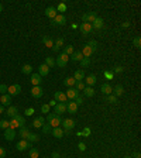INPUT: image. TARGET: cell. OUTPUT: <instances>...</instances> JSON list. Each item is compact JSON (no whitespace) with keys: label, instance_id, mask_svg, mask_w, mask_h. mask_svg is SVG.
<instances>
[{"label":"cell","instance_id":"obj_35","mask_svg":"<svg viewBox=\"0 0 141 158\" xmlns=\"http://www.w3.org/2000/svg\"><path fill=\"white\" fill-rule=\"evenodd\" d=\"M30 131H28V128L25 126H23V127H20V131H18V134H20V137L23 138V140H25V137H27V134H28Z\"/></svg>","mask_w":141,"mask_h":158},{"label":"cell","instance_id":"obj_49","mask_svg":"<svg viewBox=\"0 0 141 158\" xmlns=\"http://www.w3.org/2000/svg\"><path fill=\"white\" fill-rule=\"evenodd\" d=\"M89 135H90V128L89 127H85L82 130V137H89Z\"/></svg>","mask_w":141,"mask_h":158},{"label":"cell","instance_id":"obj_14","mask_svg":"<svg viewBox=\"0 0 141 158\" xmlns=\"http://www.w3.org/2000/svg\"><path fill=\"white\" fill-rule=\"evenodd\" d=\"M31 85L32 86H41L42 83V76H39L38 73H31Z\"/></svg>","mask_w":141,"mask_h":158},{"label":"cell","instance_id":"obj_29","mask_svg":"<svg viewBox=\"0 0 141 158\" xmlns=\"http://www.w3.org/2000/svg\"><path fill=\"white\" fill-rule=\"evenodd\" d=\"M80 52H82V55H83V56L89 58V56L93 54V49H92V48H90V47H89V45L86 44V45H83V49H82Z\"/></svg>","mask_w":141,"mask_h":158},{"label":"cell","instance_id":"obj_7","mask_svg":"<svg viewBox=\"0 0 141 158\" xmlns=\"http://www.w3.org/2000/svg\"><path fill=\"white\" fill-rule=\"evenodd\" d=\"M65 23H66V17H65V14H58V16L51 21V25H65Z\"/></svg>","mask_w":141,"mask_h":158},{"label":"cell","instance_id":"obj_11","mask_svg":"<svg viewBox=\"0 0 141 158\" xmlns=\"http://www.w3.org/2000/svg\"><path fill=\"white\" fill-rule=\"evenodd\" d=\"M45 16L47 17H49L51 20H54L55 17L58 16V11H56V7H54V6H49V7H47L45 8Z\"/></svg>","mask_w":141,"mask_h":158},{"label":"cell","instance_id":"obj_12","mask_svg":"<svg viewBox=\"0 0 141 158\" xmlns=\"http://www.w3.org/2000/svg\"><path fill=\"white\" fill-rule=\"evenodd\" d=\"M54 109H55V114L61 116L62 113H65V111H66V103L58 102V103H56V104L54 106Z\"/></svg>","mask_w":141,"mask_h":158},{"label":"cell","instance_id":"obj_33","mask_svg":"<svg viewBox=\"0 0 141 158\" xmlns=\"http://www.w3.org/2000/svg\"><path fill=\"white\" fill-rule=\"evenodd\" d=\"M83 95L86 96V97H92V96H94V89L92 86H85Z\"/></svg>","mask_w":141,"mask_h":158},{"label":"cell","instance_id":"obj_59","mask_svg":"<svg viewBox=\"0 0 141 158\" xmlns=\"http://www.w3.org/2000/svg\"><path fill=\"white\" fill-rule=\"evenodd\" d=\"M56 103H58V102H56V100H54V99H52V100H51V102L48 103V106H49V107H51V106H52V107H54V106H55V104H56Z\"/></svg>","mask_w":141,"mask_h":158},{"label":"cell","instance_id":"obj_56","mask_svg":"<svg viewBox=\"0 0 141 158\" xmlns=\"http://www.w3.org/2000/svg\"><path fill=\"white\" fill-rule=\"evenodd\" d=\"M73 102L76 103V104H78V106H80V104H82V103H83V99H82V97H80V96H78V97H76V99H75V100H73Z\"/></svg>","mask_w":141,"mask_h":158},{"label":"cell","instance_id":"obj_48","mask_svg":"<svg viewBox=\"0 0 141 158\" xmlns=\"http://www.w3.org/2000/svg\"><path fill=\"white\" fill-rule=\"evenodd\" d=\"M87 45H89V47H90L92 49H93V52H96V51H97V42H96L94 40H92V41H89V42H87Z\"/></svg>","mask_w":141,"mask_h":158},{"label":"cell","instance_id":"obj_45","mask_svg":"<svg viewBox=\"0 0 141 158\" xmlns=\"http://www.w3.org/2000/svg\"><path fill=\"white\" fill-rule=\"evenodd\" d=\"M8 127H10V124H8V120H6V118L0 120V128L6 130V128H8Z\"/></svg>","mask_w":141,"mask_h":158},{"label":"cell","instance_id":"obj_9","mask_svg":"<svg viewBox=\"0 0 141 158\" xmlns=\"http://www.w3.org/2000/svg\"><path fill=\"white\" fill-rule=\"evenodd\" d=\"M16 138V130H13V128H6L4 130V140L6 141H13Z\"/></svg>","mask_w":141,"mask_h":158},{"label":"cell","instance_id":"obj_22","mask_svg":"<svg viewBox=\"0 0 141 158\" xmlns=\"http://www.w3.org/2000/svg\"><path fill=\"white\" fill-rule=\"evenodd\" d=\"M100 90H102V93L104 96H107V95H111V92H113V87L110 86V83H103L102 86H100Z\"/></svg>","mask_w":141,"mask_h":158},{"label":"cell","instance_id":"obj_63","mask_svg":"<svg viewBox=\"0 0 141 158\" xmlns=\"http://www.w3.org/2000/svg\"><path fill=\"white\" fill-rule=\"evenodd\" d=\"M0 11H3V4L0 3Z\"/></svg>","mask_w":141,"mask_h":158},{"label":"cell","instance_id":"obj_60","mask_svg":"<svg viewBox=\"0 0 141 158\" xmlns=\"http://www.w3.org/2000/svg\"><path fill=\"white\" fill-rule=\"evenodd\" d=\"M133 158H141V154L137 151V152H134V155H133Z\"/></svg>","mask_w":141,"mask_h":158},{"label":"cell","instance_id":"obj_51","mask_svg":"<svg viewBox=\"0 0 141 158\" xmlns=\"http://www.w3.org/2000/svg\"><path fill=\"white\" fill-rule=\"evenodd\" d=\"M7 89H8V86H6V85L1 83V85H0V93H1V95H6V93H7Z\"/></svg>","mask_w":141,"mask_h":158},{"label":"cell","instance_id":"obj_8","mask_svg":"<svg viewBox=\"0 0 141 158\" xmlns=\"http://www.w3.org/2000/svg\"><path fill=\"white\" fill-rule=\"evenodd\" d=\"M65 95H66V99H69V100H75V99L79 96V92L72 86V87H68V90H66Z\"/></svg>","mask_w":141,"mask_h":158},{"label":"cell","instance_id":"obj_16","mask_svg":"<svg viewBox=\"0 0 141 158\" xmlns=\"http://www.w3.org/2000/svg\"><path fill=\"white\" fill-rule=\"evenodd\" d=\"M78 107H79V106L73 102V100H70V102L66 103V111L70 113V114H75V113L78 111Z\"/></svg>","mask_w":141,"mask_h":158},{"label":"cell","instance_id":"obj_21","mask_svg":"<svg viewBox=\"0 0 141 158\" xmlns=\"http://www.w3.org/2000/svg\"><path fill=\"white\" fill-rule=\"evenodd\" d=\"M0 104L1 106H10V103H11V96L8 95V93H6V95H1V97H0Z\"/></svg>","mask_w":141,"mask_h":158},{"label":"cell","instance_id":"obj_54","mask_svg":"<svg viewBox=\"0 0 141 158\" xmlns=\"http://www.w3.org/2000/svg\"><path fill=\"white\" fill-rule=\"evenodd\" d=\"M78 148H79V151H85V150H86V144H85L83 141H80L78 144Z\"/></svg>","mask_w":141,"mask_h":158},{"label":"cell","instance_id":"obj_25","mask_svg":"<svg viewBox=\"0 0 141 158\" xmlns=\"http://www.w3.org/2000/svg\"><path fill=\"white\" fill-rule=\"evenodd\" d=\"M103 25H104V21H103V18H100V17H97V18L94 20L93 23H92V28H96V30H100V28H103Z\"/></svg>","mask_w":141,"mask_h":158},{"label":"cell","instance_id":"obj_40","mask_svg":"<svg viewBox=\"0 0 141 158\" xmlns=\"http://www.w3.org/2000/svg\"><path fill=\"white\" fill-rule=\"evenodd\" d=\"M104 100L109 103H117V97L114 95H107V96H104Z\"/></svg>","mask_w":141,"mask_h":158},{"label":"cell","instance_id":"obj_26","mask_svg":"<svg viewBox=\"0 0 141 158\" xmlns=\"http://www.w3.org/2000/svg\"><path fill=\"white\" fill-rule=\"evenodd\" d=\"M85 71L83 69H78V71H75V73H73V79L78 82V80H83L85 79Z\"/></svg>","mask_w":141,"mask_h":158},{"label":"cell","instance_id":"obj_42","mask_svg":"<svg viewBox=\"0 0 141 158\" xmlns=\"http://www.w3.org/2000/svg\"><path fill=\"white\" fill-rule=\"evenodd\" d=\"M89 65H90V58L83 56L82 61H80V66H82V68H86V66H89Z\"/></svg>","mask_w":141,"mask_h":158},{"label":"cell","instance_id":"obj_24","mask_svg":"<svg viewBox=\"0 0 141 158\" xmlns=\"http://www.w3.org/2000/svg\"><path fill=\"white\" fill-rule=\"evenodd\" d=\"M48 73H49V68H48L45 63H41L38 66V75L39 76H47Z\"/></svg>","mask_w":141,"mask_h":158},{"label":"cell","instance_id":"obj_31","mask_svg":"<svg viewBox=\"0 0 141 158\" xmlns=\"http://www.w3.org/2000/svg\"><path fill=\"white\" fill-rule=\"evenodd\" d=\"M25 140H27V141H30V142H35V141H38V140H39V135L35 134V133H28L27 137H25Z\"/></svg>","mask_w":141,"mask_h":158},{"label":"cell","instance_id":"obj_64","mask_svg":"<svg viewBox=\"0 0 141 158\" xmlns=\"http://www.w3.org/2000/svg\"><path fill=\"white\" fill-rule=\"evenodd\" d=\"M123 158H133L131 155H125V157H123Z\"/></svg>","mask_w":141,"mask_h":158},{"label":"cell","instance_id":"obj_46","mask_svg":"<svg viewBox=\"0 0 141 158\" xmlns=\"http://www.w3.org/2000/svg\"><path fill=\"white\" fill-rule=\"evenodd\" d=\"M41 128H42V133H44V134H49V133H51V130H52V127L49 126V124H44Z\"/></svg>","mask_w":141,"mask_h":158},{"label":"cell","instance_id":"obj_39","mask_svg":"<svg viewBox=\"0 0 141 158\" xmlns=\"http://www.w3.org/2000/svg\"><path fill=\"white\" fill-rule=\"evenodd\" d=\"M66 4H65V3H59V4H58V7H56V11H59V14H63V13H65V11H66Z\"/></svg>","mask_w":141,"mask_h":158},{"label":"cell","instance_id":"obj_3","mask_svg":"<svg viewBox=\"0 0 141 158\" xmlns=\"http://www.w3.org/2000/svg\"><path fill=\"white\" fill-rule=\"evenodd\" d=\"M69 62V56L66 55V54H59V56L55 59V65H58V66H61V68H63V66H66V63Z\"/></svg>","mask_w":141,"mask_h":158},{"label":"cell","instance_id":"obj_28","mask_svg":"<svg viewBox=\"0 0 141 158\" xmlns=\"http://www.w3.org/2000/svg\"><path fill=\"white\" fill-rule=\"evenodd\" d=\"M63 42H65V40H63V38H58L56 41H55L54 45H52V49H54V52H58V51H59V48L63 45Z\"/></svg>","mask_w":141,"mask_h":158},{"label":"cell","instance_id":"obj_38","mask_svg":"<svg viewBox=\"0 0 141 158\" xmlns=\"http://www.w3.org/2000/svg\"><path fill=\"white\" fill-rule=\"evenodd\" d=\"M85 86H86V85H85V82H83V80H78V82L75 83V89H76L78 92H79V90H83Z\"/></svg>","mask_w":141,"mask_h":158},{"label":"cell","instance_id":"obj_53","mask_svg":"<svg viewBox=\"0 0 141 158\" xmlns=\"http://www.w3.org/2000/svg\"><path fill=\"white\" fill-rule=\"evenodd\" d=\"M123 66L121 65H117V66H114V69H113V73H120V72H123Z\"/></svg>","mask_w":141,"mask_h":158},{"label":"cell","instance_id":"obj_44","mask_svg":"<svg viewBox=\"0 0 141 158\" xmlns=\"http://www.w3.org/2000/svg\"><path fill=\"white\" fill-rule=\"evenodd\" d=\"M73 51H75V49H73V45H66V47H65V51H63V54H66L68 56H70L72 54H73Z\"/></svg>","mask_w":141,"mask_h":158},{"label":"cell","instance_id":"obj_23","mask_svg":"<svg viewBox=\"0 0 141 158\" xmlns=\"http://www.w3.org/2000/svg\"><path fill=\"white\" fill-rule=\"evenodd\" d=\"M82 58H83V55H82L80 51H73V54L69 56V59L70 61H73V62H80Z\"/></svg>","mask_w":141,"mask_h":158},{"label":"cell","instance_id":"obj_36","mask_svg":"<svg viewBox=\"0 0 141 158\" xmlns=\"http://www.w3.org/2000/svg\"><path fill=\"white\" fill-rule=\"evenodd\" d=\"M8 124H10V128H13V130H16V128H20V124H18V121H17L14 117L8 120Z\"/></svg>","mask_w":141,"mask_h":158},{"label":"cell","instance_id":"obj_43","mask_svg":"<svg viewBox=\"0 0 141 158\" xmlns=\"http://www.w3.org/2000/svg\"><path fill=\"white\" fill-rule=\"evenodd\" d=\"M18 121V124H20V127H23L25 126V118H24V116H21V114H17L16 117H14Z\"/></svg>","mask_w":141,"mask_h":158},{"label":"cell","instance_id":"obj_6","mask_svg":"<svg viewBox=\"0 0 141 158\" xmlns=\"http://www.w3.org/2000/svg\"><path fill=\"white\" fill-rule=\"evenodd\" d=\"M16 148L18 151H25V150H28V148H31V142L27 141V140H20V141L17 142Z\"/></svg>","mask_w":141,"mask_h":158},{"label":"cell","instance_id":"obj_55","mask_svg":"<svg viewBox=\"0 0 141 158\" xmlns=\"http://www.w3.org/2000/svg\"><path fill=\"white\" fill-rule=\"evenodd\" d=\"M103 75H104V78L106 79H113V72L106 71V72H103Z\"/></svg>","mask_w":141,"mask_h":158},{"label":"cell","instance_id":"obj_10","mask_svg":"<svg viewBox=\"0 0 141 158\" xmlns=\"http://www.w3.org/2000/svg\"><path fill=\"white\" fill-rule=\"evenodd\" d=\"M4 114H6L8 118H13L18 114V109H17L16 106H11V104H10V106L7 107V110L4 111Z\"/></svg>","mask_w":141,"mask_h":158},{"label":"cell","instance_id":"obj_30","mask_svg":"<svg viewBox=\"0 0 141 158\" xmlns=\"http://www.w3.org/2000/svg\"><path fill=\"white\" fill-rule=\"evenodd\" d=\"M75 83H76V80L73 79V76H68V78L63 79V85H65V86H68V87L75 86Z\"/></svg>","mask_w":141,"mask_h":158},{"label":"cell","instance_id":"obj_17","mask_svg":"<svg viewBox=\"0 0 141 158\" xmlns=\"http://www.w3.org/2000/svg\"><path fill=\"white\" fill-rule=\"evenodd\" d=\"M44 124H45V118L42 117V116L35 117L34 120H32V127H35V128H41Z\"/></svg>","mask_w":141,"mask_h":158},{"label":"cell","instance_id":"obj_34","mask_svg":"<svg viewBox=\"0 0 141 158\" xmlns=\"http://www.w3.org/2000/svg\"><path fill=\"white\" fill-rule=\"evenodd\" d=\"M21 72H23V73H25V75H30V73L32 72V66L30 65V63H25V65H23V66H21Z\"/></svg>","mask_w":141,"mask_h":158},{"label":"cell","instance_id":"obj_52","mask_svg":"<svg viewBox=\"0 0 141 158\" xmlns=\"http://www.w3.org/2000/svg\"><path fill=\"white\" fill-rule=\"evenodd\" d=\"M41 113H49V106L48 104H41Z\"/></svg>","mask_w":141,"mask_h":158},{"label":"cell","instance_id":"obj_47","mask_svg":"<svg viewBox=\"0 0 141 158\" xmlns=\"http://www.w3.org/2000/svg\"><path fill=\"white\" fill-rule=\"evenodd\" d=\"M133 44H134V47H137V48H140L141 47V37H134L133 38Z\"/></svg>","mask_w":141,"mask_h":158},{"label":"cell","instance_id":"obj_50","mask_svg":"<svg viewBox=\"0 0 141 158\" xmlns=\"http://www.w3.org/2000/svg\"><path fill=\"white\" fill-rule=\"evenodd\" d=\"M24 114H25V116H32V114H34V107L25 109V110H24Z\"/></svg>","mask_w":141,"mask_h":158},{"label":"cell","instance_id":"obj_5","mask_svg":"<svg viewBox=\"0 0 141 158\" xmlns=\"http://www.w3.org/2000/svg\"><path fill=\"white\" fill-rule=\"evenodd\" d=\"M20 92H21V86H20L18 83H14V85L8 86V89H7V93H8L10 96H17V95H20Z\"/></svg>","mask_w":141,"mask_h":158},{"label":"cell","instance_id":"obj_57","mask_svg":"<svg viewBox=\"0 0 141 158\" xmlns=\"http://www.w3.org/2000/svg\"><path fill=\"white\" fill-rule=\"evenodd\" d=\"M0 158H6V150L3 147H0Z\"/></svg>","mask_w":141,"mask_h":158},{"label":"cell","instance_id":"obj_2","mask_svg":"<svg viewBox=\"0 0 141 158\" xmlns=\"http://www.w3.org/2000/svg\"><path fill=\"white\" fill-rule=\"evenodd\" d=\"M62 127L65 131H70V130H73L75 126H76V123H75V120L73 118H62Z\"/></svg>","mask_w":141,"mask_h":158},{"label":"cell","instance_id":"obj_1","mask_svg":"<svg viewBox=\"0 0 141 158\" xmlns=\"http://www.w3.org/2000/svg\"><path fill=\"white\" fill-rule=\"evenodd\" d=\"M47 120H48V124L55 128V127H59L61 126V123H62V117L61 116H58V114H55V113H48L47 114Z\"/></svg>","mask_w":141,"mask_h":158},{"label":"cell","instance_id":"obj_37","mask_svg":"<svg viewBox=\"0 0 141 158\" xmlns=\"http://www.w3.org/2000/svg\"><path fill=\"white\" fill-rule=\"evenodd\" d=\"M45 65H47L48 68H54L55 66V59L52 56H47L45 58Z\"/></svg>","mask_w":141,"mask_h":158},{"label":"cell","instance_id":"obj_27","mask_svg":"<svg viewBox=\"0 0 141 158\" xmlns=\"http://www.w3.org/2000/svg\"><path fill=\"white\" fill-rule=\"evenodd\" d=\"M124 93V87L121 86V85H117V86L113 87V92H111V95H114L116 97H118V96H121Z\"/></svg>","mask_w":141,"mask_h":158},{"label":"cell","instance_id":"obj_62","mask_svg":"<svg viewBox=\"0 0 141 158\" xmlns=\"http://www.w3.org/2000/svg\"><path fill=\"white\" fill-rule=\"evenodd\" d=\"M128 25H130V21H125V23L123 24V27H124V28H127V27H128Z\"/></svg>","mask_w":141,"mask_h":158},{"label":"cell","instance_id":"obj_15","mask_svg":"<svg viewBox=\"0 0 141 158\" xmlns=\"http://www.w3.org/2000/svg\"><path fill=\"white\" fill-rule=\"evenodd\" d=\"M79 28H80V31H82V34H83V35L90 34V32H92V30H93V28H92V24H90V23H82Z\"/></svg>","mask_w":141,"mask_h":158},{"label":"cell","instance_id":"obj_13","mask_svg":"<svg viewBox=\"0 0 141 158\" xmlns=\"http://www.w3.org/2000/svg\"><path fill=\"white\" fill-rule=\"evenodd\" d=\"M42 95H44V90H42V87H41V86H32L31 87V96H32V97L39 99Z\"/></svg>","mask_w":141,"mask_h":158},{"label":"cell","instance_id":"obj_41","mask_svg":"<svg viewBox=\"0 0 141 158\" xmlns=\"http://www.w3.org/2000/svg\"><path fill=\"white\" fill-rule=\"evenodd\" d=\"M39 157V152L37 148H34V147H31L30 148V158H38Z\"/></svg>","mask_w":141,"mask_h":158},{"label":"cell","instance_id":"obj_19","mask_svg":"<svg viewBox=\"0 0 141 158\" xmlns=\"http://www.w3.org/2000/svg\"><path fill=\"white\" fill-rule=\"evenodd\" d=\"M96 80H97V78H96V75H93V73H90V75H87V76H85V85H86V86H93L94 83H96Z\"/></svg>","mask_w":141,"mask_h":158},{"label":"cell","instance_id":"obj_20","mask_svg":"<svg viewBox=\"0 0 141 158\" xmlns=\"http://www.w3.org/2000/svg\"><path fill=\"white\" fill-rule=\"evenodd\" d=\"M54 100H56V102H61V103H65L68 99H66V95L63 93V92H55L54 93Z\"/></svg>","mask_w":141,"mask_h":158},{"label":"cell","instance_id":"obj_61","mask_svg":"<svg viewBox=\"0 0 141 158\" xmlns=\"http://www.w3.org/2000/svg\"><path fill=\"white\" fill-rule=\"evenodd\" d=\"M3 113H4V106L0 104V114H3Z\"/></svg>","mask_w":141,"mask_h":158},{"label":"cell","instance_id":"obj_18","mask_svg":"<svg viewBox=\"0 0 141 158\" xmlns=\"http://www.w3.org/2000/svg\"><path fill=\"white\" fill-rule=\"evenodd\" d=\"M51 134L54 135L55 138H62L63 135H65V131H63V128H61V127H55V128L51 130Z\"/></svg>","mask_w":141,"mask_h":158},{"label":"cell","instance_id":"obj_58","mask_svg":"<svg viewBox=\"0 0 141 158\" xmlns=\"http://www.w3.org/2000/svg\"><path fill=\"white\" fill-rule=\"evenodd\" d=\"M51 158H61V157H59V154H58L56 151H54V152L51 154Z\"/></svg>","mask_w":141,"mask_h":158},{"label":"cell","instance_id":"obj_32","mask_svg":"<svg viewBox=\"0 0 141 158\" xmlns=\"http://www.w3.org/2000/svg\"><path fill=\"white\" fill-rule=\"evenodd\" d=\"M42 42H44V45H45L47 48H52V45H54V40L47 37V35L42 37Z\"/></svg>","mask_w":141,"mask_h":158},{"label":"cell","instance_id":"obj_4","mask_svg":"<svg viewBox=\"0 0 141 158\" xmlns=\"http://www.w3.org/2000/svg\"><path fill=\"white\" fill-rule=\"evenodd\" d=\"M96 18H97V13H96V11H90V13H85V14L82 16V21H83V23L92 24Z\"/></svg>","mask_w":141,"mask_h":158}]
</instances>
